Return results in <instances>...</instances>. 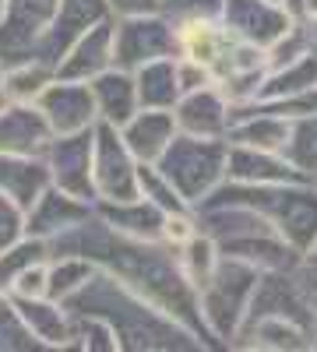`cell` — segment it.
I'll return each instance as SVG.
<instances>
[{
	"mask_svg": "<svg viewBox=\"0 0 317 352\" xmlns=\"http://www.w3.org/2000/svg\"><path fill=\"white\" fill-rule=\"evenodd\" d=\"M50 247L53 254L89 257L99 272L113 275L134 296H141L166 317H173L177 324H184L205 349H215L197 310V292L180 272V261L173 247L159 240H134V236H124V232H113L102 219H96V212L85 222H78L74 229H67L64 236L50 240Z\"/></svg>",
	"mask_w": 317,
	"mask_h": 352,
	"instance_id": "obj_1",
	"label": "cell"
},
{
	"mask_svg": "<svg viewBox=\"0 0 317 352\" xmlns=\"http://www.w3.org/2000/svg\"><path fill=\"white\" fill-rule=\"evenodd\" d=\"M74 314H96L113 328L120 352H208L184 324L155 310L131 289H124L113 275L96 272L81 292L64 303Z\"/></svg>",
	"mask_w": 317,
	"mask_h": 352,
	"instance_id": "obj_2",
	"label": "cell"
},
{
	"mask_svg": "<svg viewBox=\"0 0 317 352\" xmlns=\"http://www.w3.org/2000/svg\"><path fill=\"white\" fill-rule=\"evenodd\" d=\"M205 201H233L268 219L275 232L296 254H307L317 240V184L289 180V184H233L222 180Z\"/></svg>",
	"mask_w": 317,
	"mask_h": 352,
	"instance_id": "obj_3",
	"label": "cell"
},
{
	"mask_svg": "<svg viewBox=\"0 0 317 352\" xmlns=\"http://www.w3.org/2000/svg\"><path fill=\"white\" fill-rule=\"evenodd\" d=\"M257 275L261 272L247 261L219 257L208 282L197 289V310H201V320H205V331L215 342V349H229L233 335L240 331L247 307H250V292L257 285Z\"/></svg>",
	"mask_w": 317,
	"mask_h": 352,
	"instance_id": "obj_4",
	"label": "cell"
},
{
	"mask_svg": "<svg viewBox=\"0 0 317 352\" xmlns=\"http://www.w3.org/2000/svg\"><path fill=\"white\" fill-rule=\"evenodd\" d=\"M159 173L177 187V194L190 204H201L226 180V141L222 138H194L173 134L166 152L155 159Z\"/></svg>",
	"mask_w": 317,
	"mask_h": 352,
	"instance_id": "obj_5",
	"label": "cell"
},
{
	"mask_svg": "<svg viewBox=\"0 0 317 352\" xmlns=\"http://www.w3.org/2000/svg\"><path fill=\"white\" fill-rule=\"evenodd\" d=\"M159 56H177V21L166 11L113 18V64L134 71Z\"/></svg>",
	"mask_w": 317,
	"mask_h": 352,
	"instance_id": "obj_6",
	"label": "cell"
},
{
	"mask_svg": "<svg viewBox=\"0 0 317 352\" xmlns=\"http://www.w3.org/2000/svg\"><path fill=\"white\" fill-rule=\"evenodd\" d=\"M92 194L96 204L138 197V159L124 144L120 131L109 124L92 127Z\"/></svg>",
	"mask_w": 317,
	"mask_h": 352,
	"instance_id": "obj_7",
	"label": "cell"
},
{
	"mask_svg": "<svg viewBox=\"0 0 317 352\" xmlns=\"http://www.w3.org/2000/svg\"><path fill=\"white\" fill-rule=\"evenodd\" d=\"M61 0H0V64L28 60L50 32Z\"/></svg>",
	"mask_w": 317,
	"mask_h": 352,
	"instance_id": "obj_8",
	"label": "cell"
},
{
	"mask_svg": "<svg viewBox=\"0 0 317 352\" xmlns=\"http://www.w3.org/2000/svg\"><path fill=\"white\" fill-rule=\"evenodd\" d=\"M50 187L96 204L92 194V127L78 134H53L43 152Z\"/></svg>",
	"mask_w": 317,
	"mask_h": 352,
	"instance_id": "obj_9",
	"label": "cell"
},
{
	"mask_svg": "<svg viewBox=\"0 0 317 352\" xmlns=\"http://www.w3.org/2000/svg\"><path fill=\"white\" fill-rule=\"evenodd\" d=\"M247 317H285V320H296V324L317 331V314L310 310L293 268L289 272H261L257 275Z\"/></svg>",
	"mask_w": 317,
	"mask_h": 352,
	"instance_id": "obj_10",
	"label": "cell"
},
{
	"mask_svg": "<svg viewBox=\"0 0 317 352\" xmlns=\"http://www.w3.org/2000/svg\"><path fill=\"white\" fill-rule=\"evenodd\" d=\"M36 106L53 134H78V131L96 127V102L89 92V81L53 78L39 92Z\"/></svg>",
	"mask_w": 317,
	"mask_h": 352,
	"instance_id": "obj_11",
	"label": "cell"
},
{
	"mask_svg": "<svg viewBox=\"0 0 317 352\" xmlns=\"http://www.w3.org/2000/svg\"><path fill=\"white\" fill-rule=\"evenodd\" d=\"M215 14L229 28L233 39L265 46V50L293 25V18L285 14L278 4H272V0H219Z\"/></svg>",
	"mask_w": 317,
	"mask_h": 352,
	"instance_id": "obj_12",
	"label": "cell"
},
{
	"mask_svg": "<svg viewBox=\"0 0 317 352\" xmlns=\"http://www.w3.org/2000/svg\"><path fill=\"white\" fill-rule=\"evenodd\" d=\"M173 124H177L180 134H194V138H222L229 131V120H233V106L222 96L219 85H205L194 88V92H184L177 102H173Z\"/></svg>",
	"mask_w": 317,
	"mask_h": 352,
	"instance_id": "obj_13",
	"label": "cell"
},
{
	"mask_svg": "<svg viewBox=\"0 0 317 352\" xmlns=\"http://www.w3.org/2000/svg\"><path fill=\"white\" fill-rule=\"evenodd\" d=\"M113 67V18H102L64 46L61 60H56V78H71V81H92Z\"/></svg>",
	"mask_w": 317,
	"mask_h": 352,
	"instance_id": "obj_14",
	"label": "cell"
},
{
	"mask_svg": "<svg viewBox=\"0 0 317 352\" xmlns=\"http://www.w3.org/2000/svg\"><path fill=\"white\" fill-rule=\"evenodd\" d=\"M96 212V204L71 197L56 187H46L32 204L25 208V232L28 236H43V240H56L67 229H74L78 222H85Z\"/></svg>",
	"mask_w": 317,
	"mask_h": 352,
	"instance_id": "obj_15",
	"label": "cell"
},
{
	"mask_svg": "<svg viewBox=\"0 0 317 352\" xmlns=\"http://www.w3.org/2000/svg\"><path fill=\"white\" fill-rule=\"evenodd\" d=\"M229 349L243 352H307L314 349V331L285 317H243Z\"/></svg>",
	"mask_w": 317,
	"mask_h": 352,
	"instance_id": "obj_16",
	"label": "cell"
},
{
	"mask_svg": "<svg viewBox=\"0 0 317 352\" xmlns=\"http://www.w3.org/2000/svg\"><path fill=\"white\" fill-rule=\"evenodd\" d=\"M21 328L39 349H71V310L50 296H8Z\"/></svg>",
	"mask_w": 317,
	"mask_h": 352,
	"instance_id": "obj_17",
	"label": "cell"
},
{
	"mask_svg": "<svg viewBox=\"0 0 317 352\" xmlns=\"http://www.w3.org/2000/svg\"><path fill=\"white\" fill-rule=\"evenodd\" d=\"M53 131L36 102H0V152L4 155H43Z\"/></svg>",
	"mask_w": 317,
	"mask_h": 352,
	"instance_id": "obj_18",
	"label": "cell"
},
{
	"mask_svg": "<svg viewBox=\"0 0 317 352\" xmlns=\"http://www.w3.org/2000/svg\"><path fill=\"white\" fill-rule=\"evenodd\" d=\"M173 21H177V56L205 64L215 74L222 53L233 43V36H229V28L219 21V14H180Z\"/></svg>",
	"mask_w": 317,
	"mask_h": 352,
	"instance_id": "obj_19",
	"label": "cell"
},
{
	"mask_svg": "<svg viewBox=\"0 0 317 352\" xmlns=\"http://www.w3.org/2000/svg\"><path fill=\"white\" fill-rule=\"evenodd\" d=\"M102 18H109L106 0H61L56 18H53V25H50V32L39 39V46H36L32 56H39V60H46V64L56 67L64 46L81 32V28H89V25H96V21H102Z\"/></svg>",
	"mask_w": 317,
	"mask_h": 352,
	"instance_id": "obj_20",
	"label": "cell"
},
{
	"mask_svg": "<svg viewBox=\"0 0 317 352\" xmlns=\"http://www.w3.org/2000/svg\"><path fill=\"white\" fill-rule=\"evenodd\" d=\"M226 180L233 184H289L303 176L282 159V152L250 148V144H226Z\"/></svg>",
	"mask_w": 317,
	"mask_h": 352,
	"instance_id": "obj_21",
	"label": "cell"
},
{
	"mask_svg": "<svg viewBox=\"0 0 317 352\" xmlns=\"http://www.w3.org/2000/svg\"><path fill=\"white\" fill-rule=\"evenodd\" d=\"M89 92L96 102V124L124 127L131 116L138 113V92H134V74L124 67H106L89 81Z\"/></svg>",
	"mask_w": 317,
	"mask_h": 352,
	"instance_id": "obj_22",
	"label": "cell"
},
{
	"mask_svg": "<svg viewBox=\"0 0 317 352\" xmlns=\"http://www.w3.org/2000/svg\"><path fill=\"white\" fill-rule=\"evenodd\" d=\"M117 131L138 162H155L166 152V144L173 141V134H177V124H173L169 109H138Z\"/></svg>",
	"mask_w": 317,
	"mask_h": 352,
	"instance_id": "obj_23",
	"label": "cell"
},
{
	"mask_svg": "<svg viewBox=\"0 0 317 352\" xmlns=\"http://www.w3.org/2000/svg\"><path fill=\"white\" fill-rule=\"evenodd\" d=\"M96 219H102L113 232H124V236L134 240H159V229H162V212L141 194L131 201H99Z\"/></svg>",
	"mask_w": 317,
	"mask_h": 352,
	"instance_id": "obj_24",
	"label": "cell"
},
{
	"mask_svg": "<svg viewBox=\"0 0 317 352\" xmlns=\"http://www.w3.org/2000/svg\"><path fill=\"white\" fill-rule=\"evenodd\" d=\"M50 187L43 155H4L0 152V194H8L18 208H28Z\"/></svg>",
	"mask_w": 317,
	"mask_h": 352,
	"instance_id": "obj_25",
	"label": "cell"
},
{
	"mask_svg": "<svg viewBox=\"0 0 317 352\" xmlns=\"http://www.w3.org/2000/svg\"><path fill=\"white\" fill-rule=\"evenodd\" d=\"M134 74V92H138V109H173L180 99L177 85V56H159L131 71Z\"/></svg>",
	"mask_w": 317,
	"mask_h": 352,
	"instance_id": "obj_26",
	"label": "cell"
},
{
	"mask_svg": "<svg viewBox=\"0 0 317 352\" xmlns=\"http://www.w3.org/2000/svg\"><path fill=\"white\" fill-rule=\"evenodd\" d=\"M314 85H317V56L303 53V56H296V60L282 64V67H268L254 102L289 99V96H300V92H307V88H314Z\"/></svg>",
	"mask_w": 317,
	"mask_h": 352,
	"instance_id": "obj_27",
	"label": "cell"
},
{
	"mask_svg": "<svg viewBox=\"0 0 317 352\" xmlns=\"http://www.w3.org/2000/svg\"><path fill=\"white\" fill-rule=\"evenodd\" d=\"M56 78V67L39 60V56H28V60H14L4 64V81H0V96L4 102H36L39 92Z\"/></svg>",
	"mask_w": 317,
	"mask_h": 352,
	"instance_id": "obj_28",
	"label": "cell"
},
{
	"mask_svg": "<svg viewBox=\"0 0 317 352\" xmlns=\"http://www.w3.org/2000/svg\"><path fill=\"white\" fill-rule=\"evenodd\" d=\"M99 268L89 257H78V254H50L46 261V296L56 303H67L74 292L85 289Z\"/></svg>",
	"mask_w": 317,
	"mask_h": 352,
	"instance_id": "obj_29",
	"label": "cell"
},
{
	"mask_svg": "<svg viewBox=\"0 0 317 352\" xmlns=\"http://www.w3.org/2000/svg\"><path fill=\"white\" fill-rule=\"evenodd\" d=\"M282 159L289 162L303 180H314V173H317V113L289 120V134L282 141Z\"/></svg>",
	"mask_w": 317,
	"mask_h": 352,
	"instance_id": "obj_30",
	"label": "cell"
},
{
	"mask_svg": "<svg viewBox=\"0 0 317 352\" xmlns=\"http://www.w3.org/2000/svg\"><path fill=\"white\" fill-rule=\"evenodd\" d=\"M53 254L50 240L43 236H28V232H21V236L14 243H8L4 250H0V292H8L14 285V278L28 268H36V264H46Z\"/></svg>",
	"mask_w": 317,
	"mask_h": 352,
	"instance_id": "obj_31",
	"label": "cell"
},
{
	"mask_svg": "<svg viewBox=\"0 0 317 352\" xmlns=\"http://www.w3.org/2000/svg\"><path fill=\"white\" fill-rule=\"evenodd\" d=\"M219 247L205 236V232H194V236L187 243L177 247V261H180V272L187 275V282L194 285V292L208 282V275L215 272V264H219Z\"/></svg>",
	"mask_w": 317,
	"mask_h": 352,
	"instance_id": "obj_32",
	"label": "cell"
},
{
	"mask_svg": "<svg viewBox=\"0 0 317 352\" xmlns=\"http://www.w3.org/2000/svg\"><path fill=\"white\" fill-rule=\"evenodd\" d=\"M138 194L145 197V201H152L162 215H169V212H190V204L159 173L155 162H138Z\"/></svg>",
	"mask_w": 317,
	"mask_h": 352,
	"instance_id": "obj_33",
	"label": "cell"
},
{
	"mask_svg": "<svg viewBox=\"0 0 317 352\" xmlns=\"http://www.w3.org/2000/svg\"><path fill=\"white\" fill-rule=\"evenodd\" d=\"M71 349L81 352H120V342L113 328L96 314H74L71 310Z\"/></svg>",
	"mask_w": 317,
	"mask_h": 352,
	"instance_id": "obj_34",
	"label": "cell"
},
{
	"mask_svg": "<svg viewBox=\"0 0 317 352\" xmlns=\"http://www.w3.org/2000/svg\"><path fill=\"white\" fill-rule=\"evenodd\" d=\"M39 345L28 338V331L21 328V320L8 300V292H0V352H36Z\"/></svg>",
	"mask_w": 317,
	"mask_h": 352,
	"instance_id": "obj_35",
	"label": "cell"
},
{
	"mask_svg": "<svg viewBox=\"0 0 317 352\" xmlns=\"http://www.w3.org/2000/svg\"><path fill=\"white\" fill-rule=\"evenodd\" d=\"M197 232V222H194V208L190 212H169L162 215V229H159V243L177 250L180 243H187Z\"/></svg>",
	"mask_w": 317,
	"mask_h": 352,
	"instance_id": "obj_36",
	"label": "cell"
},
{
	"mask_svg": "<svg viewBox=\"0 0 317 352\" xmlns=\"http://www.w3.org/2000/svg\"><path fill=\"white\" fill-rule=\"evenodd\" d=\"M21 232H25V208H18L8 194H0V250L14 243Z\"/></svg>",
	"mask_w": 317,
	"mask_h": 352,
	"instance_id": "obj_37",
	"label": "cell"
},
{
	"mask_svg": "<svg viewBox=\"0 0 317 352\" xmlns=\"http://www.w3.org/2000/svg\"><path fill=\"white\" fill-rule=\"evenodd\" d=\"M293 272H296V282H300V289H303L310 310L317 314V240H314V247H310L307 254H300V261H296Z\"/></svg>",
	"mask_w": 317,
	"mask_h": 352,
	"instance_id": "obj_38",
	"label": "cell"
},
{
	"mask_svg": "<svg viewBox=\"0 0 317 352\" xmlns=\"http://www.w3.org/2000/svg\"><path fill=\"white\" fill-rule=\"evenodd\" d=\"M177 85H180V96H184V92H194V88L215 85V74L205 64L187 60V56H177Z\"/></svg>",
	"mask_w": 317,
	"mask_h": 352,
	"instance_id": "obj_39",
	"label": "cell"
},
{
	"mask_svg": "<svg viewBox=\"0 0 317 352\" xmlns=\"http://www.w3.org/2000/svg\"><path fill=\"white\" fill-rule=\"evenodd\" d=\"M8 296H46V264H36L14 278V285L8 289Z\"/></svg>",
	"mask_w": 317,
	"mask_h": 352,
	"instance_id": "obj_40",
	"label": "cell"
},
{
	"mask_svg": "<svg viewBox=\"0 0 317 352\" xmlns=\"http://www.w3.org/2000/svg\"><path fill=\"white\" fill-rule=\"evenodd\" d=\"M109 18H134V14H155L166 11L162 0H106Z\"/></svg>",
	"mask_w": 317,
	"mask_h": 352,
	"instance_id": "obj_41",
	"label": "cell"
},
{
	"mask_svg": "<svg viewBox=\"0 0 317 352\" xmlns=\"http://www.w3.org/2000/svg\"><path fill=\"white\" fill-rule=\"evenodd\" d=\"M166 14L180 18V14H215L219 0H162Z\"/></svg>",
	"mask_w": 317,
	"mask_h": 352,
	"instance_id": "obj_42",
	"label": "cell"
},
{
	"mask_svg": "<svg viewBox=\"0 0 317 352\" xmlns=\"http://www.w3.org/2000/svg\"><path fill=\"white\" fill-rule=\"evenodd\" d=\"M314 349H317V331H314Z\"/></svg>",
	"mask_w": 317,
	"mask_h": 352,
	"instance_id": "obj_43",
	"label": "cell"
},
{
	"mask_svg": "<svg viewBox=\"0 0 317 352\" xmlns=\"http://www.w3.org/2000/svg\"><path fill=\"white\" fill-rule=\"evenodd\" d=\"M272 4H278V8H282V0H272Z\"/></svg>",
	"mask_w": 317,
	"mask_h": 352,
	"instance_id": "obj_44",
	"label": "cell"
},
{
	"mask_svg": "<svg viewBox=\"0 0 317 352\" xmlns=\"http://www.w3.org/2000/svg\"><path fill=\"white\" fill-rule=\"evenodd\" d=\"M314 184H317V173H314Z\"/></svg>",
	"mask_w": 317,
	"mask_h": 352,
	"instance_id": "obj_45",
	"label": "cell"
}]
</instances>
